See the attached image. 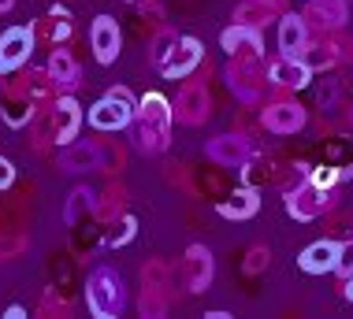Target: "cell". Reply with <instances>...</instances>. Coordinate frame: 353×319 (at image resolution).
Here are the masks:
<instances>
[{"instance_id": "8", "label": "cell", "mask_w": 353, "mask_h": 319, "mask_svg": "<svg viewBox=\"0 0 353 319\" xmlns=\"http://www.w3.org/2000/svg\"><path fill=\"white\" fill-rule=\"evenodd\" d=\"M205 60V48L197 37H179V45L168 52V60L157 67L160 74H164L168 82H179V79H190V74L197 71V63Z\"/></svg>"}, {"instance_id": "33", "label": "cell", "mask_w": 353, "mask_h": 319, "mask_svg": "<svg viewBox=\"0 0 353 319\" xmlns=\"http://www.w3.org/2000/svg\"><path fill=\"white\" fill-rule=\"evenodd\" d=\"M179 45V34L175 30H160L157 37H152V67H160V63H164L168 60V52H171V48H175Z\"/></svg>"}, {"instance_id": "23", "label": "cell", "mask_w": 353, "mask_h": 319, "mask_svg": "<svg viewBox=\"0 0 353 319\" xmlns=\"http://www.w3.org/2000/svg\"><path fill=\"white\" fill-rule=\"evenodd\" d=\"M298 60L309 67L312 74L316 71H331V67H339V52H335V45H331V34L323 37V41H305V48L298 52Z\"/></svg>"}, {"instance_id": "26", "label": "cell", "mask_w": 353, "mask_h": 319, "mask_svg": "<svg viewBox=\"0 0 353 319\" xmlns=\"http://www.w3.org/2000/svg\"><path fill=\"white\" fill-rule=\"evenodd\" d=\"M68 34H71V15L60 12V8H56V12L45 19V23H37V30H34V37H45L49 45H60Z\"/></svg>"}, {"instance_id": "39", "label": "cell", "mask_w": 353, "mask_h": 319, "mask_svg": "<svg viewBox=\"0 0 353 319\" xmlns=\"http://www.w3.org/2000/svg\"><path fill=\"white\" fill-rule=\"evenodd\" d=\"M342 294H346L350 301H353V278H346V286H342Z\"/></svg>"}, {"instance_id": "12", "label": "cell", "mask_w": 353, "mask_h": 319, "mask_svg": "<svg viewBox=\"0 0 353 319\" xmlns=\"http://www.w3.org/2000/svg\"><path fill=\"white\" fill-rule=\"evenodd\" d=\"M34 52V30L26 26H12L4 37H0V74H12L19 71Z\"/></svg>"}, {"instance_id": "13", "label": "cell", "mask_w": 353, "mask_h": 319, "mask_svg": "<svg viewBox=\"0 0 353 319\" xmlns=\"http://www.w3.org/2000/svg\"><path fill=\"white\" fill-rule=\"evenodd\" d=\"M208 160L219 163V167H242L245 160L253 156V145L242 134H219V138L208 141Z\"/></svg>"}, {"instance_id": "27", "label": "cell", "mask_w": 353, "mask_h": 319, "mask_svg": "<svg viewBox=\"0 0 353 319\" xmlns=\"http://www.w3.org/2000/svg\"><path fill=\"white\" fill-rule=\"evenodd\" d=\"M123 200H127V193H123V186H116V182H112V186L101 193V200H93V216L104 219V223H112V219L123 212Z\"/></svg>"}, {"instance_id": "20", "label": "cell", "mask_w": 353, "mask_h": 319, "mask_svg": "<svg viewBox=\"0 0 353 319\" xmlns=\"http://www.w3.org/2000/svg\"><path fill=\"white\" fill-rule=\"evenodd\" d=\"M335 256H339V241L323 238V241H312V245L305 249L298 256V264H301L305 275H327V271H335Z\"/></svg>"}, {"instance_id": "9", "label": "cell", "mask_w": 353, "mask_h": 319, "mask_svg": "<svg viewBox=\"0 0 353 319\" xmlns=\"http://www.w3.org/2000/svg\"><path fill=\"white\" fill-rule=\"evenodd\" d=\"M212 275H216V260L208 253V245H190L186 256H183V282L190 294H205L212 286Z\"/></svg>"}, {"instance_id": "4", "label": "cell", "mask_w": 353, "mask_h": 319, "mask_svg": "<svg viewBox=\"0 0 353 319\" xmlns=\"http://www.w3.org/2000/svg\"><path fill=\"white\" fill-rule=\"evenodd\" d=\"M286 212H290L294 219H301V223H309V219L323 216V212H335L339 208V189H320L312 186L309 175L301 182H294V186H286Z\"/></svg>"}, {"instance_id": "28", "label": "cell", "mask_w": 353, "mask_h": 319, "mask_svg": "<svg viewBox=\"0 0 353 319\" xmlns=\"http://www.w3.org/2000/svg\"><path fill=\"white\" fill-rule=\"evenodd\" d=\"M34 104L26 101V96H19L15 90H8V108H4V119L12 123V127H23V123H30L34 119Z\"/></svg>"}, {"instance_id": "29", "label": "cell", "mask_w": 353, "mask_h": 319, "mask_svg": "<svg viewBox=\"0 0 353 319\" xmlns=\"http://www.w3.org/2000/svg\"><path fill=\"white\" fill-rule=\"evenodd\" d=\"M134 234H138V219L134 216H119L112 219V230H108V245L112 249H119V245H127V241H134Z\"/></svg>"}, {"instance_id": "21", "label": "cell", "mask_w": 353, "mask_h": 319, "mask_svg": "<svg viewBox=\"0 0 353 319\" xmlns=\"http://www.w3.org/2000/svg\"><path fill=\"white\" fill-rule=\"evenodd\" d=\"M305 41H309V23H305L301 15L283 12L279 15V48H283V56L298 60V52L305 48Z\"/></svg>"}, {"instance_id": "38", "label": "cell", "mask_w": 353, "mask_h": 319, "mask_svg": "<svg viewBox=\"0 0 353 319\" xmlns=\"http://www.w3.org/2000/svg\"><path fill=\"white\" fill-rule=\"evenodd\" d=\"M23 316H26L23 305H12V308H8V319H23Z\"/></svg>"}, {"instance_id": "31", "label": "cell", "mask_w": 353, "mask_h": 319, "mask_svg": "<svg viewBox=\"0 0 353 319\" xmlns=\"http://www.w3.org/2000/svg\"><path fill=\"white\" fill-rule=\"evenodd\" d=\"M97 156H101V163H97L101 171H123L127 152H123L116 141H97Z\"/></svg>"}, {"instance_id": "7", "label": "cell", "mask_w": 353, "mask_h": 319, "mask_svg": "<svg viewBox=\"0 0 353 319\" xmlns=\"http://www.w3.org/2000/svg\"><path fill=\"white\" fill-rule=\"evenodd\" d=\"M171 112L186 127H201L208 115H212V93H208V85L201 79H186L183 90H179V101L171 104Z\"/></svg>"}, {"instance_id": "10", "label": "cell", "mask_w": 353, "mask_h": 319, "mask_svg": "<svg viewBox=\"0 0 353 319\" xmlns=\"http://www.w3.org/2000/svg\"><path fill=\"white\" fill-rule=\"evenodd\" d=\"M82 127V108L74 96H56L52 104V115H49V138L56 145H71L74 134Z\"/></svg>"}, {"instance_id": "19", "label": "cell", "mask_w": 353, "mask_h": 319, "mask_svg": "<svg viewBox=\"0 0 353 319\" xmlns=\"http://www.w3.org/2000/svg\"><path fill=\"white\" fill-rule=\"evenodd\" d=\"M256 208H261V193H256V186H245V182L219 200V216L223 219H253Z\"/></svg>"}, {"instance_id": "2", "label": "cell", "mask_w": 353, "mask_h": 319, "mask_svg": "<svg viewBox=\"0 0 353 319\" xmlns=\"http://www.w3.org/2000/svg\"><path fill=\"white\" fill-rule=\"evenodd\" d=\"M227 85H231V93L242 104H256L264 96V90L272 85L264 56H231V63H227Z\"/></svg>"}, {"instance_id": "15", "label": "cell", "mask_w": 353, "mask_h": 319, "mask_svg": "<svg viewBox=\"0 0 353 319\" xmlns=\"http://www.w3.org/2000/svg\"><path fill=\"white\" fill-rule=\"evenodd\" d=\"M312 79V71L301 60H290V56H275L268 63V82L275 90H305Z\"/></svg>"}, {"instance_id": "11", "label": "cell", "mask_w": 353, "mask_h": 319, "mask_svg": "<svg viewBox=\"0 0 353 319\" xmlns=\"http://www.w3.org/2000/svg\"><path fill=\"white\" fill-rule=\"evenodd\" d=\"M305 123H309V115H305V108L298 101H272L261 112V127L272 134H298Z\"/></svg>"}, {"instance_id": "3", "label": "cell", "mask_w": 353, "mask_h": 319, "mask_svg": "<svg viewBox=\"0 0 353 319\" xmlns=\"http://www.w3.org/2000/svg\"><path fill=\"white\" fill-rule=\"evenodd\" d=\"M134 112H138L134 93H130L127 85H112L108 96H101V101L90 108V127L101 130V134H116L123 127H130Z\"/></svg>"}, {"instance_id": "24", "label": "cell", "mask_w": 353, "mask_h": 319, "mask_svg": "<svg viewBox=\"0 0 353 319\" xmlns=\"http://www.w3.org/2000/svg\"><path fill=\"white\" fill-rule=\"evenodd\" d=\"M97 163H101L97 141H71V145H63V152H60L63 171H93Z\"/></svg>"}, {"instance_id": "41", "label": "cell", "mask_w": 353, "mask_h": 319, "mask_svg": "<svg viewBox=\"0 0 353 319\" xmlns=\"http://www.w3.org/2000/svg\"><path fill=\"white\" fill-rule=\"evenodd\" d=\"M346 4H350V0H346Z\"/></svg>"}, {"instance_id": "6", "label": "cell", "mask_w": 353, "mask_h": 319, "mask_svg": "<svg viewBox=\"0 0 353 319\" xmlns=\"http://www.w3.org/2000/svg\"><path fill=\"white\" fill-rule=\"evenodd\" d=\"M168 301H171V289H168V264L164 260H149L141 267V297H138V308L141 316H164L168 312Z\"/></svg>"}, {"instance_id": "1", "label": "cell", "mask_w": 353, "mask_h": 319, "mask_svg": "<svg viewBox=\"0 0 353 319\" xmlns=\"http://www.w3.org/2000/svg\"><path fill=\"white\" fill-rule=\"evenodd\" d=\"M171 119H175V112H171L168 96L164 93H145L138 101L134 119H130V127H134V145L141 152H149V156L164 152L171 145Z\"/></svg>"}, {"instance_id": "40", "label": "cell", "mask_w": 353, "mask_h": 319, "mask_svg": "<svg viewBox=\"0 0 353 319\" xmlns=\"http://www.w3.org/2000/svg\"><path fill=\"white\" fill-rule=\"evenodd\" d=\"M15 4V0H0V12H8V8H12Z\"/></svg>"}, {"instance_id": "30", "label": "cell", "mask_w": 353, "mask_h": 319, "mask_svg": "<svg viewBox=\"0 0 353 319\" xmlns=\"http://www.w3.org/2000/svg\"><path fill=\"white\" fill-rule=\"evenodd\" d=\"M342 178H346V171L335 167V163H320V167L309 171V182H312V186H320V189H335Z\"/></svg>"}, {"instance_id": "16", "label": "cell", "mask_w": 353, "mask_h": 319, "mask_svg": "<svg viewBox=\"0 0 353 319\" xmlns=\"http://www.w3.org/2000/svg\"><path fill=\"white\" fill-rule=\"evenodd\" d=\"M346 15H350L346 0H309V8H305L301 19L309 26H320V30H342Z\"/></svg>"}, {"instance_id": "36", "label": "cell", "mask_w": 353, "mask_h": 319, "mask_svg": "<svg viewBox=\"0 0 353 319\" xmlns=\"http://www.w3.org/2000/svg\"><path fill=\"white\" fill-rule=\"evenodd\" d=\"M12 182H15V167H12V160L0 156V189H8Z\"/></svg>"}, {"instance_id": "17", "label": "cell", "mask_w": 353, "mask_h": 319, "mask_svg": "<svg viewBox=\"0 0 353 319\" xmlns=\"http://www.w3.org/2000/svg\"><path fill=\"white\" fill-rule=\"evenodd\" d=\"M8 90H15L19 96H26L34 108H37V104H49V108H52V104H56V82L49 79V71H26L23 79L12 82Z\"/></svg>"}, {"instance_id": "14", "label": "cell", "mask_w": 353, "mask_h": 319, "mask_svg": "<svg viewBox=\"0 0 353 319\" xmlns=\"http://www.w3.org/2000/svg\"><path fill=\"white\" fill-rule=\"evenodd\" d=\"M119 45H123V34H119V23L112 15H97L90 26V48L97 56V63H112L119 56Z\"/></svg>"}, {"instance_id": "34", "label": "cell", "mask_w": 353, "mask_h": 319, "mask_svg": "<svg viewBox=\"0 0 353 319\" xmlns=\"http://www.w3.org/2000/svg\"><path fill=\"white\" fill-rule=\"evenodd\" d=\"M268 260H272V253H268V245H253L250 253H245V260H242L245 275H261L264 267H268Z\"/></svg>"}, {"instance_id": "18", "label": "cell", "mask_w": 353, "mask_h": 319, "mask_svg": "<svg viewBox=\"0 0 353 319\" xmlns=\"http://www.w3.org/2000/svg\"><path fill=\"white\" fill-rule=\"evenodd\" d=\"M283 15V0H242L234 8V23L250 26V30H264L272 19Z\"/></svg>"}, {"instance_id": "37", "label": "cell", "mask_w": 353, "mask_h": 319, "mask_svg": "<svg viewBox=\"0 0 353 319\" xmlns=\"http://www.w3.org/2000/svg\"><path fill=\"white\" fill-rule=\"evenodd\" d=\"M160 4H145V0H141V19H152V23H160Z\"/></svg>"}, {"instance_id": "22", "label": "cell", "mask_w": 353, "mask_h": 319, "mask_svg": "<svg viewBox=\"0 0 353 319\" xmlns=\"http://www.w3.org/2000/svg\"><path fill=\"white\" fill-rule=\"evenodd\" d=\"M219 45L227 48L231 56H264V45H261V30H250V26H227Z\"/></svg>"}, {"instance_id": "5", "label": "cell", "mask_w": 353, "mask_h": 319, "mask_svg": "<svg viewBox=\"0 0 353 319\" xmlns=\"http://www.w3.org/2000/svg\"><path fill=\"white\" fill-rule=\"evenodd\" d=\"M85 305L97 319H116L123 312V282L112 267H97L85 282Z\"/></svg>"}, {"instance_id": "25", "label": "cell", "mask_w": 353, "mask_h": 319, "mask_svg": "<svg viewBox=\"0 0 353 319\" xmlns=\"http://www.w3.org/2000/svg\"><path fill=\"white\" fill-rule=\"evenodd\" d=\"M49 79L56 82V90H74L79 85V63H74V56L68 52V48H56V52L49 56Z\"/></svg>"}, {"instance_id": "35", "label": "cell", "mask_w": 353, "mask_h": 319, "mask_svg": "<svg viewBox=\"0 0 353 319\" xmlns=\"http://www.w3.org/2000/svg\"><path fill=\"white\" fill-rule=\"evenodd\" d=\"M335 271H339L342 278H353V238H350V241H342V245H339Z\"/></svg>"}, {"instance_id": "32", "label": "cell", "mask_w": 353, "mask_h": 319, "mask_svg": "<svg viewBox=\"0 0 353 319\" xmlns=\"http://www.w3.org/2000/svg\"><path fill=\"white\" fill-rule=\"evenodd\" d=\"M85 208L93 212V189L79 186V189L71 193V200H68V212H63V219H68V223H79V216H82Z\"/></svg>"}]
</instances>
